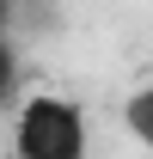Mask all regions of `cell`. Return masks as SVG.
Listing matches in <instances>:
<instances>
[{"label": "cell", "mask_w": 153, "mask_h": 159, "mask_svg": "<svg viewBox=\"0 0 153 159\" xmlns=\"http://www.w3.org/2000/svg\"><path fill=\"white\" fill-rule=\"evenodd\" d=\"M19 92V55H12V43H6V31H0V104Z\"/></svg>", "instance_id": "3"}, {"label": "cell", "mask_w": 153, "mask_h": 159, "mask_svg": "<svg viewBox=\"0 0 153 159\" xmlns=\"http://www.w3.org/2000/svg\"><path fill=\"white\" fill-rule=\"evenodd\" d=\"M12 153L19 159H86V110L74 98H55V92L25 98Z\"/></svg>", "instance_id": "1"}, {"label": "cell", "mask_w": 153, "mask_h": 159, "mask_svg": "<svg viewBox=\"0 0 153 159\" xmlns=\"http://www.w3.org/2000/svg\"><path fill=\"white\" fill-rule=\"evenodd\" d=\"M123 122H129V135H135V141L153 153V86H141V92L123 104Z\"/></svg>", "instance_id": "2"}, {"label": "cell", "mask_w": 153, "mask_h": 159, "mask_svg": "<svg viewBox=\"0 0 153 159\" xmlns=\"http://www.w3.org/2000/svg\"><path fill=\"white\" fill-rule=\"evenodd\" d=\"M6 12H12V0H0V25H6Z\"/></svg>", "instance_id": "4"}]
</instances>
